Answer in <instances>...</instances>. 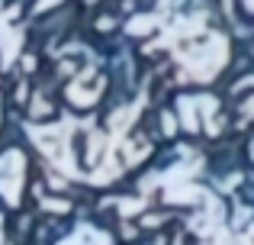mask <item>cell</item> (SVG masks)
Here are the masks:
<instances>
[{
    "label": "cell",
    "mask_w": 254,
    "mask_h": 245,
    "mask_svg": "<svg viewBox=\"0 0 254 245\" xmlns=\"http://www.w3.org/2000/svg\"><path fill=\"white\" fill-rule=\"evenodd\" d=\"M87 84L100 87V78H97V75H90V78H87ZM87 90H90V87H74V100H81V103H84V94H87Z\"/></svg>",
    "instance_id": "6da1fadb"
},
{
    "label": "cell",
    "mask_w": 254,
    "mask_h": 245,
    "mask_svg": "<svg viewBox=\"0 0 254 245\" xmlns=\"http://www.w3.org/2000/svg\"><path fill=\"white\" fill-rule=\"evenodd\" d=\"M248 6H251V10H254V0H248Z\"/></svg>",
    "instance_id": "7a4b0ae2"
}]
</instances>
